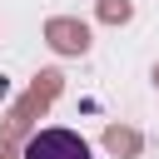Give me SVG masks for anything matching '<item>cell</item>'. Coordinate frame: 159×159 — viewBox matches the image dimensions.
I'll list each match as a JSON object with an SVG mask.
<instances>
[{
	"mask_svg": "<svg viewBox=\"0 0 159 159\" xmlns=\"http://www.w3.org/2000/svg\"><path fill=\"white\" fill-rule=\"evenodd\" d=\"M25 159H94V154L75 129H40L25 144Z\"/></svg>",
	"mask_w": 159,
	"mask_h": 159,
	"instance_id": "6da1fadb",
	"label": "cell"
}]
</instances>
